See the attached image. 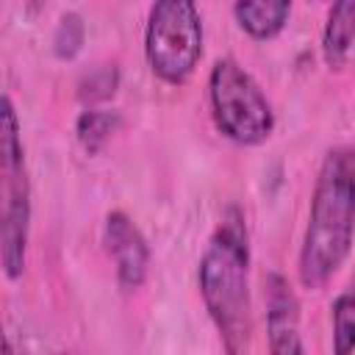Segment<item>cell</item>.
Masks as SVG:
<instances>
[{
  "mask_svg": "<svg viewBox=\"0 0 355 355\" xmlns=\"http://www.w3.org/2000/svg\"><path fill=\"white\" fill-rule=\"evenodd\" d=\"M214 128L239 147H258L275 133V108L258 80L236 61L216 58L208 72Z\"/></svg>",
  "mask_w": 355,
  "mask_h": 355,
  "instance_id": "277c9868",
  "label": "cell"
},
{
  "mask_svg": "<svg viewBox=\"0 0 355 355\" xmlns=\"http://www.w3.org/2000/svg\"><path fill=\"white\" fill-rule=\"evenodd\" d=\"M291 3L288 0H239L233 3L236 25L255 42H269L288 25Z\"/></svg>",
  "mask_w": 355,
  "mask_h": 355,
  "instance_id": "ba28073f",
  "label": "cell"
},
{
  "mask_svg": "<svg viewBox=\"0 0 355 355\" xmlns=\"http://www.w3.org/2000/svg\"><path fill=\"white\" fill-rule=\"evenodd\" d=\"M263 327L269 355H305L300 300L288 277L277 269L263 277Z\"/></svg>",
  "mask_w": 355,
  "mask_h": 355,
  "instance_id": "52a82bcc",
  "label": "cell"
},
{
  "mask_svg": "<svg viewBox=\"0 0 355 355\" xmlns=\"http://www.w3.org/2000/svg\"><path fill=\"white\" fill-rule=\"evenodd\" d=\"M0 247H3V225H0Z\"/></svg>",
  "mask_w": 355,
  "mask_h": 355,
  "instance_id": "9a60e30c",
  "label": "cell"
},
{
  "mask_svg": "<svg viewBox=\"0 0 355 355\" xmlns=\"http://www.w3.org/2000/svg\"><path fill=\"white\" fill-rule=\"evenodd\" d=\"M330 327H333V355H352L355 352V300L352 291L344 288L330 302Z\"/></svg>",
  "mask_w": 355,
  "mask_h": 355,
  "instance_id": "8fae6325",
  "label": "cell"
},
{
  "mask_svg": "<svg viewBox=\"0 0 355 355\" xmlns=\"http://www.w3.org/2000/svg\"><path fill=\"white\" fill-rule=\"evenodd\" d=\"M103 247L114 261V275L122 291H139L150 275V244L139 225L125 211H108L103 219Z\"/></svg>",
  "mask_w": 355,
  "mask_h": 355,
  "instance_id": "8992f818",
  "label": "cell"
},
{
  "mask_svg": "<svg viewBox=\"0 0 355 355\" xmlns=\"http://www.w3.org/2000/svg\"><path fill=\"white\" fill-rule=\"evenodd\" d=\"M250 227L244 211L230 202L219 214L197 263L202 305L225 355H250L252 297H250Z\"/></svg>",
  "mask_w": 355,
  "mask_h": 355,
  "instance_id": "6da1fadb",
  "label": "cell"
},
{
  "mask_svg": "<svg viewBox=\"0 0 355 355\" xmlns=\"http://www.w3.org/2000/svg\"><path fill=\"white\" fill-rule=\"evenodd\" d=\"M0 355H17V352H14V344H11L8 333H6V324H3V319H0Z\"/></svg>",
  "mask_w": 355,
  "mask_h": 355,
  "instance_id": "5bb4252c",
  "label": "cell"
},
{
  "mask_svg": "<svg viewBox=\"0 0 355 355\" xmlns=\"http://www.w3.org/2000/svg\"><path fill=\"white\" fill-rule=\"evenodd\" d=\"M122 128V114L114 108H83L75 119V139L86 155H97Z\"/></svg>",
  "mask_w": 355,
  "mask_h": 355,
  "instance_id": "30bf717a",
  "label": "cell"
},
{
  "mask_svg": "<svg viewBox=\"0 0 355 355\" xmlns=\"http://www.w3.org/2000/svg\"><path fill=\"white\" fill-rule=\"evenodd\" d=\"M0 269L8 280L22 277L31 239V180L17 108L8 94H0Z\"/></svg>",
  "mask_w": 355,
  "mask_h": 355,
  "instance_id": "3957f363",
  "label": "cell"
},
{
  "mask_svg": "<svg viewBox=\"0 0 355 355\" xmlns=\"http://www.w3.org/2000/svg\"><path fill=\"white\" fill-rule=\"evenodd\" d=\"M355 227V153L349 144H336L322 155L308 222L297 255V277L308 291L324 288L352 252Z\"/></svg>",
  "mask_w": 355,
  "mask_h": 355,
  "instance_id": "7a4b0ae2",
  "label": "cell"
},
{
  "mask_svg": "<svg viewBox=\"0 0 355 355\" xmlns=\"http://www.w3.org/2000/svg\"><path fill=\"white\" fill-rule=\"evenodd\" d=\"M119 89V67L116 64H100L83 72L78 80V100L86 103V108H97L100 103L111 100Z\"/></svg>",
  "mask_w": 355,
  "mask_h": 355,
  "instance_id": "7c38bea8",
  "label": "cell"
},
{
  "mask_svg": "<svg viewBox=\"0 0 355 355\" xmlns=\"http://www.w3.org/2000/svg\"><path fill=\"white\" fill-rule=\"evenodd\" d=\"M86 42V22L78 11H64L53 31V55L61 61H72Z\"/></svg>",
  "mask_w": 355,
  "mask_h": 355,
  "instance_id": "4fadbf2b",
  "label": "cell"
},
{
  "mask_svg": "<svg viewBox=\"0 0 355 355\" xmlns=\"http://www.w3.org/2000/svg\"><path fill=\"white\" fill-rule=\"evenodd\" d=\"M202 17L191 0H158L144 22V58L166 86H186L202 58Z\"/></svg>",
  "mask_w": 355,
  "mask_h": 355,
  "instance_id": "5b68a950",
  "label": "cell"
},
{
  "mask_svg": "<svg viewBox=\"0 0 355 355\" xmlns=\"http://www.w3.org/2000/svg\"><path fill=\"white\" fill-rule=\"evenodd\" d=\"M352 22H355V3L338 0L327 8L324 25H322V58L327 69L341 72L349 64L352 55Z\"/></svg>",
  "mask_w": 355,
  "mask_h": 355,
  "instance_id": "9c48e42d",
  "label": "cell"
}]
</instances>
